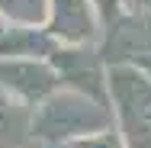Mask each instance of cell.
<instances>
[{
	"label": "cell",
	"instance_id": "cell-1",
	"mask_svg": "<svg viewBox=\"0 0 151 148\" xmlns=\"http://www.w3.org/2000/svg\"><path fill=\"white\" fill-rule=\"evenodd\" d=\"M116 126L109 103H100L87 93L61 84L48 100H42L29 119V132L52 145H71L84 135Z\"/></svg>",
	"mask_w": 151,
	"mask_h": 148
},
{
	"label": "cell",
	"instance_id": "cell-2",
	"mask_svg": "<svg viewBox=\"0 0 151 148\" xmlns=\"http://www.w3.org/2000/svg\"><path fill=\"white\" fill-rule=\"evenodd\" d=\"M109 110L129 148H151V74L138 64H106Z\"/></svg>",
	"mask_w": 151,
	"mask_h": 148
},
{
	"label": "cell",
	"instance_id": "cell-3",
	"mask_svg": "<svg viewBox=\"0 0 151 148\" xmlns=\"http://www.w3.org/2000/svg\"><path fill=\"white\" fill-rule=\"evenodd\" d=\"M58 87H61V74L52 58L0 55V90L23 110H35Z\"/></svg>",
	"mask_w": 151,
	"mask_h": 148
},
{
	"label": "cell",
	"instance_id": "cell-4",
	"mask_svg": "<svg viewBox=\"0 0 151 148\" xmlns=\"http://www.w3.org/2000/svg\"><path fill=\"white\" fill-rule=\"evenodd\" d=\"M103 16L93 0H52L45 32L61 48H96L103 39Z\"/></svg>",
	"mask_w": 151,
	"mask_h": 148
},
{
	"label": "cell",
	"instance_id": "cell-5",
	"mask_svg": "<svg viewBox=\"0 0 151 148\" xmlns=\"http://www.w3.org/2000/svg\"><path fill=\"white\" fill-rule=\"evenodd\" d=\"M55 68L61 74L64 87H74L87 93L100 103H109V90H106V58L96 55V48H58L55 55Z\"/></svg>",
	"mask_w": 151,
	"mask_h": 148
},
{
	"label": "cell",
	"instance_id": "cell-6",
	"mask_svg": "<svg viewBox=\"0 0 151 148\" xmlns=\"http://www.w3.org/2000/svg\"><path fill=\"white\" fill-rule=\"evenodd\" d=\"M61 45L45 29H10L0 35V55H35V58H52Z\"/></svg>",
	"mask_w": 151,
	"mask_h": 148
},
{
	"label": "cell",
	"instance_id": "cell-7",
	"mask_svg": "<svg viewBox=\"0 0 151 148\" xmlns=\"http://www.w3.org/2000/svg\"><path fill=\"white\" fill-rule=\"evenodd\" d=\"M52 13V0H0V16L6 26L19 29H45Z\"/></svg>",
	"mask_w": 151,
	"mask_h": 148
},
{
	"label": "cell",
	"instance_id": "cell-8",
	"mask_svg": "<svg viewBox=\"0 0 151 148\" xmlns=\"http://www.w3.org/2000/svg\"><path fill=\"white\" fill-rule=\"evenodd\" d=\"M68 148H129V145H125V139H122L119 129L109 126V129H100V132H93V135H84V139L71 142Z\"/></svg>",
	"mask_w": 151,
	"mask_h": 148
},
{
	"label": "cell",
	"instance_id": "cell-9",
	"mask_svg": "<svg viewBox=\"0 0 151 148\" xmlns=\"http://www.w3.org/2000/svg\"><path fill=\"white\" fill-rule=\"evenodd\" d=\"M93 3H96V10H100V16H103L106 26H113L125 13V0H93Z\"/></svg>",
	"mask_w": 151,
	"mask_h": 148
},
{
	"label": "cell",
	"instance_id": "cell-10",
	"mask_svg": "<svg viewBox=\"0 0 151 148\" xmlns=\"http://www.w3.org/2000/svg\"><path fill=\"white\" fill-rule=\"evenodd\" d=\"M125 13H148L151 16V0H125Z\"/></svg>",
	"mask_w": 151,
	"mask_h": 148
},
{
	"label": "cell",
	"instance_id": "cell-11",
	"mask_svg": "<svg viewBox=\"0 0 151 148\" xmlns=\"http://www.w3.org/2000/svg\"><path fill=\"white\" fill-rule=\"evenodd\" d=\"M10 29V26H6V19H3V16H0V35H3V32Z\"/></svg>",
	"mask_w": 151,
	"mask_h": 148
}]
</instances>
